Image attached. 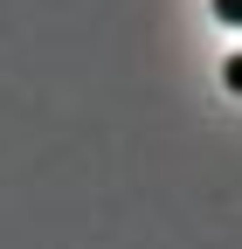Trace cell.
Masks as SVG:
<instances>
[{
    "mask_svg": "<svg viewBox=\"0 0 242 249\" xmlns=\"http://www.w3.org/2000/svg\"><path fill=\"white\" fill-rule=\"evenodd\" d=\"M215 14L222 21H242V0H215Z\"/></svg>",
    "mask_w": 242,
    "mask_h": 249,
    "instance_id": "6da1fadb",
    "label": "cell"
}]
</instances>
